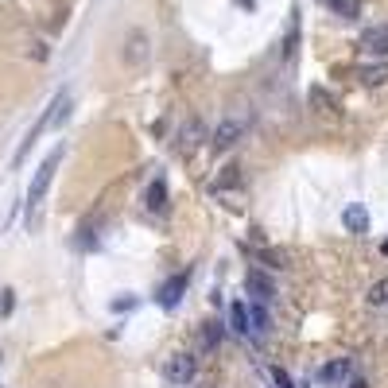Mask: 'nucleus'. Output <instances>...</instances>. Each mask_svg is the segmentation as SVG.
I'll return each instance as SVG.
<instances>
[{"label":"nucleus","instance_id":"obj_1","mask_svg":"<svg viewBox=\"0 0 388 388\" xmlns=\"http://www.w3.org/2000/svg\"><path fill=\"white\" fill-rule=\"evenodd\" d=\"M59 163H62V148H55V152L43 160V167L35 171L32 186H27V221L35 218V210H39V202H43V194L51 190V179H55V171H59Z\"/></svg>","mask_w":388,"mask_h":388},{"label":"nucleus","instance_id":"obj_2","mask_svg":"<svg viewBox=\"0 0 388 388\" xmlns=\"http://www.w3.org/2000/svg\"><path fill=\"white\" fill-rule=\"evenodd\" d=\"M67 113H70V93H55V102H51V105H47V113H43V117H39V125H35V128H32V132H27V140H24V148H20V152H16V163H20V160H24V155H27V148H32V144H35V140H39V136H43V132H47V128H55V125H62V120H67Z\"/></svg>","mask_w":388,"mask_h":388},{"label":"nucleus","instance_id":"obj_3","mask_svg":"<svg viewBox=\"0 0 388 388\" xmlns=\"http://www.w3.org/2000/svg\"><path fill=\"white\" fill-rule=\"evenodd\" d=\"M194 369H198V361H194L190 354H175L167 365H163V377H167L171 384H190V380H194Z\"/></svg>","mask_w":388,"mask_h":388},{"label":"nucleus","instance_id":"obj_4","mask_svg":"<svg viewBox=\"0 0 388 388\" xmlns=\"http://www.w3.org/2000/svg\"><path fill=\"white\" fill-rule=\"evenodd\" d=\"M349 373H354V361H349V357H334V361H326L319 369V384L338 388V384H346L349 380Z\"/></svg>","mask_w":388,"mask_h":388},{"label":"nucleus","instance_id":"obj_5","mask_svg":"<svg viewBox=\"0 0 388 388\" xmlns=\"http://www.w3.org/2000/svg\"><path fill=\"white\" fill-rule=\"evenodd\" d=\"M183 291H186V272H179V276H171L167 284L160 287V296H155V303H160L163 311H175V307L183 303Z\"/></svg>","mask_w":388,"mask_h":388},{"label":"nucleus","instance_id":"obj_6","mask_svg":"<svg viewBox=\"0 0 388 388\" xmlns=\"http://www.w3.org/2000/svg\"><path fill=\"white\" fill-rule=\"evenodd\" d=\"M125 62H128V67H136V70L148 62V35H144V32H128V39H125Z\"/></svg>","mask_w":388,"mask_h":388},{"label":"nucleus","instance_id":"obj_7","mask_svg":"<svg viewBox=\"0 0 388 388\" xmlns=\"http://www.w3.org/2000/svg\"><path fill=\"white\" fill-rule=\"evenodd\" d=\"M361 51H365V55H377V59H384V55H388V24L369 27V32L361 35Z\"/></svg>","mask_w":388,"mask_h":388},{"label":"nucleus","instance_id":"obj_8","mask_svg":"<svg viewBox=\"0 0 388 388\" xmlns=\"http://www.w3.org/2000/svg\"><path fill=\"white\" fill-rule=\"evenodd\" d=\"M241 136H245V120H221L218 132H214V148H221V152H226V148H233Z\"/></svg>","mask_w":388,"mask_h":388},{"label":"nucleus","instance_id":"obj_9","mask_svg":"<svg viewBox=\"0 0 388 388\" xmlns=\"http://www.w3.org/2000/svg\"><path fill=\"white\" fill-rule=\"evenodd\" d=\"M342 221H346L349 233H369V214H365V206H357V202H349V206H346Z\"/></svg>","mask_w":388,"mask_h":388},{"label":"nucleus","instance_id":"obj_10","mask_svg":"<svg viewBox=\"0 0 388 388\" xmlns=\"http://www.w3.org/2000/svg\"><path fill=\"white\" fill-rule=\"evenodd\" d=\"M144 202H148V210H152V214H163V210H167V186H163V179H152V183H148Z\"/></svg>","mask_w":388,"mask_h":388},{"label":"nucleus","instance_id":"obj_11","mask_svg":"<svg viewBox=\"0 0 388 388\" xmlns=\"http://www.w3.org/2000/svg\"><path fill=\"white\" fill-rule=\"evenodd\" d=\"M229 322H233V334H253V319H249V307L245 303L229 307Z\"/></svg>","mask_w":388,"mask_h":388},{"label":"nucleus","instance_id":"obj_12","mask_svg":"<svg viewBox=\"0 0 388 388\" xmlns=\"http://www.w3.org/2000/svg\"><path fill=\"white\" fill-rule=\"evenodd\" d=\"M357 78H361L365 85H384L388 82V62H369V67L357 70Z\"/></svg>","mask_w":388,"mask_h":388},{"label":"nucleus","instance_id":"obj_13","mask_svg":"<svg viewBox=\"0 0 388 388\" xmlns=\"http://www.w3.org/2000/svg\"><path fill=\"white\" fill-rule=\"evenodd\" d=\"M319 4H326L334 16H342V20H357L361 16V4L357 0H319Z\"/></svg>","mask_w":388,"mask_h":388},{"label":"nucleus","instance_id":"obj_14","mask_svg":"<svg viewBox=\"0 0 388 388\" xmlns=\"http://www.w3.org/2000/svg\"><path fill=\"white\" fill-rule=\"evenodd\" d=\"M249 319H253V334H268V307H264V303H253V307H249Z\"/></svg>","mask_w":388,"mask_h":388},{"label":"nucleus","instance_id":"obj_15","mask_svg":"<svg viewBox=\"0 0 388 388\" xmlns=\"http://www.w3.org/2000/svg\"><path fill=\"white\" fill-rule=\"evenodd\" d=\"M261 261H268V268H287L291 256H287L284 249H261Z\"/></svg>","mask_w":388,"mask_h":388},{"label":"nucleus","instance_id":"obj_16","mask_svg":"<svg viewBox=\"0 0 388 388\" xmlns=\"http://www.w3.org/2000/svg\"><path fill=\"white\" fill-rule=\"evenodd\" d=\"M369 303L373 307H388V276L377 279V284L369 287Z\"/></svg>","mask_w":388,"mask_h":388},{"label":"nucleus","instance_id":"obj_17","mask_svg":"<svg viewBox=\"0 0 388 388\" xmlns=\"http://www.w3.org/2000/svg\"><path fill=\"white\" fill-rule=\"evenodd\" d=\"M311 105H314V109H319V105H322V109H326V113H338V102H334V97H330L326 90H311Z\"/></svg>","mask_w":388,"mask_h":388},{"label":"nucleus","instance_id":"obj_18","mask_svg":"<svg viewBox=\"0 0 388 388\" xmlns=\"http://www.w3.org/2000/svg\"><path fill=\"white\" fill-rule=\"evenodd\" d=\"M249 291H261V296L268 299V296H272V284H268L264 276H256V272H253V276H249Z\"/></svg>","mask_w":388,"mask_h":388},{"label":"nucleus","instance_id":"obj_19","mask_svg":"<svg viewBox=\"0 0 388 388\" xmlns=\"http://www.w3.org/2000/svg\"><path fill=\"white\" fill-rule=\"evenodd\" d=\"M268 377H272V384H276V388H296V380L287 377L284 369H276V365H272V369H268Z\"/></svg>","mask_w":388,"mask_h":388},{"label":"nucleus","instance_id":"obj_20","mask_svg":"<svg viewBox=\"0 0 388 388\" xmlns=\"http://www.w3.org/2000/svg\"><path fill=\"white\" fill-rule=\"evenodd\" d=\"M198 136H202V125L194 120V125H186V132H183V148H194L198 144Z\"/></svg>","mask_w":388,"mask_h":388},{"label":"nucleus","instance_id":"obj_21","mask_svg":"<svg viewBox=\"0 0 388 388\" xmlns=\"http://www.w3.org/2000/svg\"><path fill=\"white\" fill-rule=\"evenodd\" d=\"M237 183H241V175H237V167H229V175L214 179V190H226V186H237Z\"/></svg>","mask_w":388,"mask_h":388}]
</instances>
